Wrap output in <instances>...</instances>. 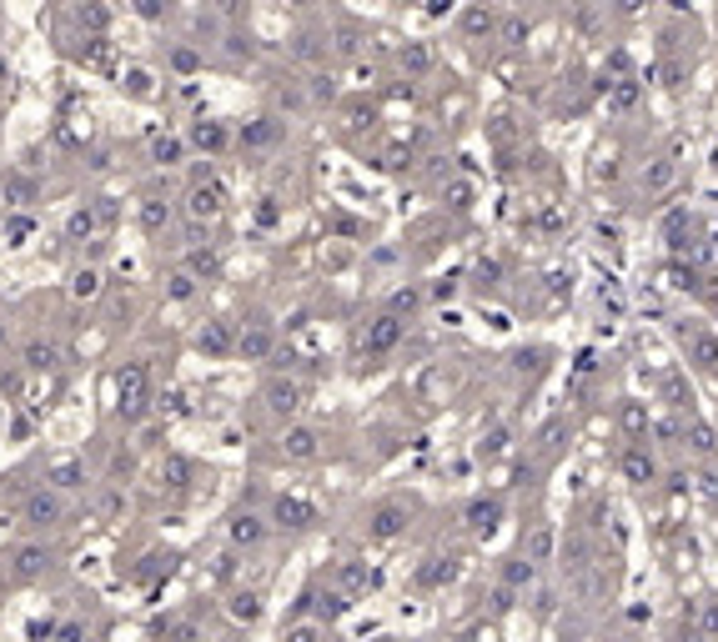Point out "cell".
<instances>
[{
    "instance_id": "d4e9b609",
    "label": "cell",
    "mask_w": 718,
    "mask_h": 642,
    "mask_svg": "<svg viewBox=\"0 0 718 642\" xmlns=\"http://www.w3.org/2000/svg\"><path fill=\"white\" fill-rule=\"evenodd\" d=\"M674 642H703V637H698L694 628H678V637H674Z\"/></svg>"
},
{
    "instance_id": "44dd1931",
    "label": "cell",
    "mask_w": 718,
    "mask_h": 642,
    "mask_svg": "<svg viewBox=\"0 0 718 642\" xmlns=\"http://www.w3.org/2000/svg\"><path fill=\"white\" fill-rule=\"evenodd\" d=\"M462 25H468L472 35H478V31H492V11H482V5H478V11H468V21H462Z\"/></svg>"
},
{
    "instance_id": "277c9868",
    "label": "cell",
    "mask_w": 718,
    "mask_h": 642,
    "mask_svg": "<svg viewBox=\"0 0 718 642\" xmlns=\"http://www.w3.org/2000/svg\"><path fill=\"white\" fill-rule=\"evenodd\" d=\"M688 628H694L703 642H718V598L688 602Z\"/></svg>"
},
{
    "instance_id": "8fae6325",
    "label": "cell",
    "mask_w": 718,
    "mask_h": 642,
    "mask_svg": "<svg viewBox=\"0 0 718 642\" xmlns=\"http://www.w3.org/2000/svg\"><path fill=\"white\" fill-rule=\"evenodd\" d=\"M522 552H528V562H553V552H558V532L553 527H533V537L522 542Z\"/></svg>"
},
{
    "instance_id": "cb8c5ba5",
    "label": "cell",
    "mask_w": 718,
    "mask_h": 642,
    "mask_svg": "<svg viewBox=\"0 0 718 642\" xmlns=\"http://www.w3.org/2000/svg\"><path fill=\"white\" fill-rule=\"evenodd\" d=\"M643 5H648V0H618V11H623V15H638Z\"/></svg>"
},
{
    "instance_id": "d6986e66",
    "label": "cell",
    "mask_w": 718,
    "mask_h": 642,
    "mask_svg": "<svg viewBox=\"0 0 718 642\" xmlns=\"http://www.w3.org/2000/svg\"><path fill=\"white\" fill-rule=\"evenodd\" d=\"M231 612H237V618H261V598L257 592H241V598L231 602Z\"/></svg>"
},
{
    "instance_id": "9c48e42d",
    "label": "cell",
    "mask_w": 718,
    "mask_h": 642,
    "mask_svg": "<svg viewBox=\"0 0 718 642\" xmlns=\"http://www.w3.org/2000/svg\"><path fill=\"white\" fill-rule=\"evenodd\" d=\"M277 522H282V527H312L316 522V507H312V502H302V497H282V502H277Z\"/></svg>"
},
{
    "instance_id": "ac0fdd59",
    "label": "cell",
    "mask_w": 718,
    "mask_h": 642,
    "mask_svg": "<svg viewBox=\"0 0 718 642\" xmlns=\"http://www.w3.org/2000/svg\"><path fill=\"white\" fill-rule=\"evenodd\" d=\"M286 642H326V628H316V622H296V628L286 632Z\"/></svg>"
},
{
    "instance_id": "ffe728a7",
    "label": "cell",
    "mask_w": 718,
    "mask_h": 642,
    "mask_svg": "<svg viewBox=\"0 0 718 642\" xmlns=\"http://www.w3.org/2000/svg\"><path fill=\"white\" fill-rule=\"evenodd\" d=\"M241 351H251V357H267V351H272V337H267V331H251V337H241Z\"/></svg>"
},
{
    "instance_id": "6da1fadb",
    "label": "cell",
    "mask_w": 718,
    "mask_h": 642,
    "mask_svg": "<svg viewBox=\"0 0 718 642\" xmlns=\"http://www.w3.org/2000/svg\"><path fill=\"white\" fill-rule=\"evenodd\" d=\"M407 522H412L407 502H377V507L367 512V537L372 542H392V537L407 532Z\"/></svg>"
},
{
    "instance_id": "ba28073f",
    "label": "cell",
    "mask_w": 718,
    "mask_h": 642,
    "mask_svg": "<svg viewBox=\"0 0 718 642\" xmlns=\"http://www.w3.org/2000/svg\"><path fill=\"white\" fill-rule=\"evenodd\" d=\"M267 407H272L277 417H292L296 407H302V387H296V381H272V387H267Z\"/></svg>"
},
{
    "instance_id": "2e32d148",
    "label": "cell",
    "mask_w": 718,
    "mask_h": 642,
    "mask_svg": "<svg viewBox=\"0 0 718 642\" xmlns=\"http://www.w3.org/2000/svg\"><path fill=\"white\" fill-rule=\"evenodd\" d=\"M261 532H267V527H261V517H237V527H231V537H237V542H261Z\"/></svg>"
},
{
    "instance_id": "e0dca14e",
    "label": "cell",
    "mask_w": 718,
    "mask_h": 642,
    "mask_svg": "<svg viewBox=\"0 0 718 642\" xmlns=\"http://www.w3.org/2000/svg\"><path fill=\"white\" fill-rule=\"evenodd\" d=\"M457 567H452V557H432V567H422V582L427 588H437V582H447Z\"/></svg>"
},
{
    "instance_id": "7a4b0ae2",
    "label": "cell",
    "mask_w": 718,
    "mask_h": 642,
    "mask_svg": "<svg viewBox=\"0 0 718 642\" xmlns=\"http://www.w3.org/2000/svg\"><path fill=\"white\" fill-rule=\"evenodd\" d=\"M618 472H623V482H633V487H653V482H658V457H653V446L628 442L618 452Z\"/></svg>"
},
{
    "instance_id": "8992f818",
    "label": "cell",
    "mask_w": 718,
    "mask_h": 642,
    "mask_svg": "<svg viewBox=\"0 0 718 642\" xmlns=\"http://www.w3.org/2000/svg\"><path fill=\"white\" fill-rule=\"evenodd\" d=\"M462 517H468L472 532H492V527L502 522V502H498V497H472Z\"/></svg>"
},
{
    "instance_id": "5bb4252c",
    "label": "cell",
    "mask_w": 718,
    "mask_h": 642,
    "mask_svg": "<svg viewBox=\"0 0 718 642\" xmlns=\"http://www.w3.org/2000/svg\"><path fill=\"white\" fill-rule=\"evenodd\" d=\"M648 412H643V402H623V432L633 436V442H648Z\"/></svg>"
},
{
    "instance_id": "603a6c76",
    "label": "cell",
    "mask_w": 718,
    "mask_h": 642,
    "mask_svg": "<svg viewBox=\"0 0 718 642\" xmlns=\"http://www.w3.org/2000/svg\"><path fill=\"white\" fill-rule=\"evenodd\" d=\"M156 156H161L166 166H176V156H181V141H156Z\"/></svg>"
},
{
    "instance_id": "5b68a950",
    "label": "cell",
    "mask_w": 718,
    "mask_h": 642,
    "mask_svg": "<svg viewBox=\"0 0 718 642\" xmlns=\"http://www.w3.org/2000/svg\"><path fill=\"white\" fill-rule=\"evenodd\" d=\"M397 341H403V321H397V316H377V321L367 327V351H372V357L392 351Z\"/></svg>"
},
{
    "instance_id": "9a60e30c",
    "label": "cell",
    "mask_w": 718,
    "mask_h": 642,
    "mask_svg": "<svg viewBox=\"0 0 718 642\" xmlns=\"http://www.w3.org/2000/svg\"><path fill=\"white\" fill-rule=\"evenodd\" d=\"M51 567V552L45 547H21L15 552V577H35V572H45Z\"/></svg>"
},
{
    "instance_id": "7402d4cb",
    "label": "cell",
    "mask_w": 718,
    "mask_h": 642,
    "mask_svg": "<svg viewBox=\"0 0 718 642\" xmlns=\"http://www.w3.org/2000/svg\"><path fill=\"white\" fill-rule=\"evenodd\" d=\"M96 292H101V276L96 272H81L76 276V296H96Z\"/></svg>"
},
{
    "instance_id": "4fadbf2b",
    "label": "cell",
    "mask_w": 718,
    "mask_h": 642,
    "mask_svg": "<svg viewBox=\"0 0 718 642\" xmlns=\"http://www.w3.org/2000/svg\"><path fill=\"white\" fill-rule=\"evenodd\" d=\"M674 176H678L674 161H653L648 171H643V191H648V196H658V191H668V186H674Z\"/></svg>"
},
{
    "instance_id": "3957f363",
    "label": "cell",
    "mask_w": 718,
    "mask_h": 642,
    "mask_svg": "<svg viewBox=\"0 0 718 642\" xmlns=\"http://www.w3.org/2000/svg\"><path fill=\"white\" fill-rule=\"evenodd\" d=\"M688 361L698 371H718V331H703V327L688 331Z\"/></svg>"
},
{
    "instance_id": "52a82bcc",
    "label": "cell",
    "mask_w": 718,
    "mask_h": 642,
    "mask_svg": "<svg viewBox=\"0 0 718 642\" xmlns=\"http://www.w3.org/2000/svg\"><path fill=\"white\" fill-rule=\"evenodd\" d=\"M316 442H322V436H316L312 426H292V432L282 436V452H286V457H292V462H312L316 452H322V446H316Z\"/></svg>"
},
{
    "instance_id": "7c38bea8",
    "label": "cell",
    "mask_w": 718,
    "mask_h": 642,
    "mask_svg": "<svg viewBox=\"0 0 718 642\" xmlns=\"http://www.w3.org/2000/svg\"><path fill=\"white\" fill-rule=\"evenodd\" d=\"M684 442L694 446L698 457H718V432H713V426H708V422H698V417H694V422L684 426Z\"/></svg>"
},
{
    "instance_id": "30bf717a",
    "label": "cell",
    "mask_w": 718,
    "mask_h": 642,
    "mask_svg": "<svg viewBox=\"0 0 718 642\" xmlns=\"http://www.w3.org/2000/svg\"><path fill=\"white\" fill-rule=\"evenodd\" d=\"M65 512V502L55 497V492H35L31 502H25V517H31L35 527H45V522H55V517H61Z\"/></svg>"
}]
</instances>
